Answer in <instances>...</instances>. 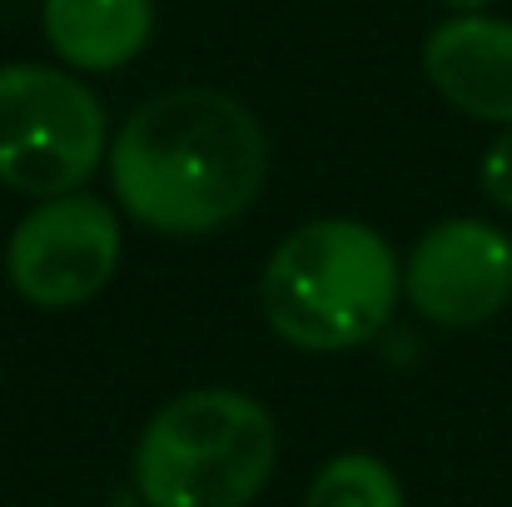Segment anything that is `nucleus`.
<instances>
[{"label":"nucleus","instance_id":"obj_4","mask_svg":"<svg viewBox=\"0 0 512 507\" xmlns=\"http://www.w3.org/2000/svg\"><path fill=\"white\" fill-rule=\"evenodd\" d=\"M110 155V120L85 75L60 65H0V184L25 199H60L90 184Z\"/></svg>","mask_w":512,"mask_h":507},{"label":"nucleus","instance_id":"obj_10","mask_svg":"<svg viewBox=\"0 0 512 507\" xmlns=\"http://www.w3.org/2000/svg\"><path fill=\"white\" fill-rule=\"evenodd\" d=\"M478 179H483V194H488L498 209L512 214V125L488 145V155H483V165H478Z\"/></svg>","mask_w":512,"mask_h":507},{"label":"nucleus","instance_id":"obj_2","mask_svg":"<svg viewBox=\"0 0 512 507\" xmlns=\"http://www.w3.org/2000/svg\"><path fill=\"white\" fill-rule=\"evenodd\" d=\"M403 299V259L363 219H309L264 264L259 304L299 353H348L388 329Z\"/></svg>","mask_w":512,"mask_h":507},{"label":"nucleus","instance_id":"obj_11","mask_svg":"<svg viewBox=\"0 0 512 507\" xmlns=\"http://www.w3.org/2000/svg\"><path fill=\"white\" fill-rule=\"evenodd\" d=\"M438 5H448V10H458V15H473V10H488L493 0H438Z\"/></svg>","mask_w":512,"mask_h":507},{"label":"nucleus","instance_id":"obj_3","mask_svg":"<svg viewBox=\"0 0 512 507\" xmlns=\"http://www.w3.org/2000/svg\"><path fill=\"white\" fill-rule=\"evenodd\" d=\"M279 423L244 388H189L140 428L135 493L145 507H249L274 478Z\"/></svg>","mask_w":512,"mask_h":507},{"label":"nucleus","instance_id":"obj_8","mask_svg":"<svg viewBox=\"0 0 512 507\" xmlns=\"http://www.w3.org/2000/svg\"><path fill=\"white\" fill-rule=\"evenodd\" d=\"M40 30L65 70L115 75L145 55L155 35V0H45Z\"/></svg>","mask_w":512,"mask_h":507},{"label":"nucleus","instance_id":"obj_1","mask_svg":"<svg viewBox=\"0 0 512 507\" xmlns=\"http://www.w3.org/2000/svg\"><path fill=\"white\" fill-rule=\"evenodd\" d=\"M110 184L140 229L199 239L229 229L269 179L259 115L209 85L160 90L110 135Z\"/></svg>","mask_w":512,"mask_h":507},{"label":"nucleus","instance_id":"obj_5","mask_svg":"<svg viewBox=\"0 0 512 507\" xmlns=\"http://www.w3.org/2000/svg\"><path fill=\"white\" fill-rule=\"evenodd\" d=\"M125 259V224L115 204L75 189L40 199L5 239V279L35 309H80L110 289Z\"/></svg>","mask_w":512,"mask_h":507},{"label":"nucleus","instance_id":"obj_9","mask_svg":"<svg viewBox=\"0 0 512 507\" xmlns=\"http://www.w3.org/2000/svg\"><path fill=\"white\" fill-rule=\"evenodd\" d=\"M304 507H408L403 498V483L398 473L373 458V453H339L329 458L309 493H304Z\"/></svg>","mask_w":512,"mask_h":507},{"label":"nucleus","instance_id":"obj_6","mask_svg":"<svg viewBox=\"0 0 512 507\" xmlns=\"http://www.w3.org/2000/svg\"><path fill=\"white\" fill-rule=\"evenodd\" d=\"M403 299L438 329H478L512 304V234L453 214L418 234L403 259Z\"/></svg>","mask_w":512,"mask_h":507},{"label":"nucleus","instance_id":"obj_7","mask_svg":"<svg viewBox=\"0 0 512 507\" xmlns=\"http://www.w3.org/2000/svg\"><path fill=\"white\" fill-rule=\"evenodd\" d=\"M428 85L478 125H512V20L473 10L448 15L423 40Z\"/></svg>","mask_w":512,"mask_h":507}]
</instances>
